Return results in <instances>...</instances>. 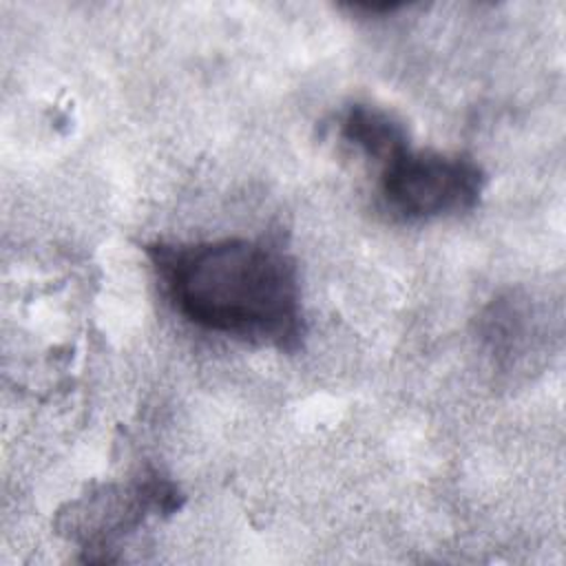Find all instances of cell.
<instances>
[{
	"label": "cell",
	"mask_w": 566,
	"mask_h": 566,
	"mask_svg": "<svg viewBox=\"0 0 566 566\" xmlns=\"http://www.w3.org/2000/svg\"><path fill=\"white\" fill-rule=\"evenodd\" d=\"M179 506V491L159 473H146L128 484H106L60 513L57 528L86 551H102L126 533H133L148 515L172 513Z\"/></svg>",
	"instance_id": "obj_3"
},
{
	"label": "cell",
	"mask_w": 566,
	"mask_h": 566,
	"mask_svg": "<svg viewBox=\"0 0 566 566\" xmlns=\"http://www.w3.org/2000/svg\"><path fill=\"white\" fill-rule=\"evenodd\" d=\"M164 296L188 323L281 352L301 347L303 307L294 261L254 239L150 243Z\"/></svg>",
	"instance_id": "obj_1"
},
{
	"label": "cell",
	"mask_w": 566,
	"mask_h": 566,
	"mask_svg": "<svg viewBox=\"0 0 566 566\" xmlns=\"http://www.w3.org/2000/svg\"><path fill=\"white\" fill-rule=\"evenodd\" d=\"M484 184L486 177L471 157L409 146L382 164L378 190L394 219L427 221L471 210Z\"/></svg>",
	"instance_id": "obj_2"
},
{
	"label": "cell",
	"mask_w": 566,
	"mask_h": 566,
	"mask_svg": "<svg viewBox=\"0 0 566 566\" xmlns=\"http://www.w3.org/2000/svg\"><path fill=\"white\" fill-rule=\"evenodd\" d=\"M340 137L356 146L365 157L380 166L400 150L409 148V135L405 124L385 108L371 104H352L338 124Z\"/></svg>",
	"instance_id": "obj_4"
}]
</instances>
